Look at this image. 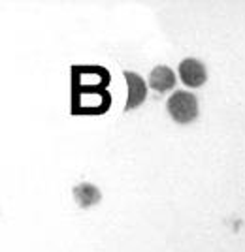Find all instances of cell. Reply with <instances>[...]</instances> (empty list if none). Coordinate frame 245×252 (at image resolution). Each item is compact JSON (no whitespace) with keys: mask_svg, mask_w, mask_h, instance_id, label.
Returning <instances> with one entry per match:
<instances>
[{"mask_svg":"<svg viewBox=\"0 0 245 252\" xmlns=\"http://www.w3.org/2000/svg\"><path fill=\"white\" fill-rule=\"evenodd\" d=\"M74 198L77 200L79 207H91V205L100 201L102 194H100V190L96 189L95 185L83 183V185H77L74 189Z\"/></svg>","mask_w":245,"mask_h":252,"instance_id":"5","label":"cell"},{"mask_svg":"<svg viewBox=\"0 0 245 252\" xmlns=\"http://www.w3.org/2000/svg\"><path fill=\"white\" fill-rule=\"evenodd\" d=\"M123 75H125L128 85V98L127 105H125V111H130V109H136L140 104L145 102L147 87H145V81L138 74H134V72H123Z\"/></svg>","mask_w":245,"mask_h":252,"instance_id":"3","label":"cell"},{"mask_svg":"<svg viewBox=\"0 0 245 252\" xmlns=\"http://www.w3.org/2000/svg\"><path fill=\"white\" fill-rule=\"evenodd\" d=\"M175 85V74L172 72L168 66H157L153 68V72L149 74V87L157 93H166L174 89Z\"/></svg>","mask_w":245,"mask_h":252,"instance_id":"4","label":"cell"},{"mask_svg":"<svg viewBox=\"0 0 245 252\" xmlns=\"http://www.w3.org/2000/svg\"><path fill=\"white\" fill-rule=\"evenodd\" d=\"M168 113L179 125H189L198 117V100L187 91H175L168 100Z\"/></svg>","mask_w":245,"mask_h":252,"instance_id":"1","label":"cell"},{"mask_svg":"<svg viewBox=\"0 0 245 252\" xmlns=\"http://www.w3.org/2000/svg\"><path fill=\"white\" fill-rule=\"evenodd\" d=\"M179 77L183 79V83L187 87H202L208 79V72H206V66L196 59H185L179 64Z\"/></svg>","mask_w":245,"mask_h":252,"instance_id":"2","label":"cell"}]
</instances>
